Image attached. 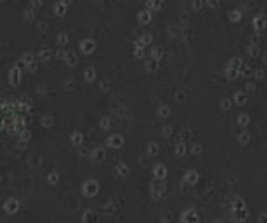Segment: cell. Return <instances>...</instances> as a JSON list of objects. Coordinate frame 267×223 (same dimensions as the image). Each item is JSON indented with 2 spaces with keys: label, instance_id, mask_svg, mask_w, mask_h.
Returning a JSON list of instances; mask_svg holds the SVG:
<instances>
[{
  "label": "cell",
  "instance_id": "6da1fadb",
  "mask_svg": "<svg viewBox=\"0 0 267 223\" xmlns=\"http://www.w3.org/2000/svg\"><path fill=\"white\" fill-rule=\"evenodd\" d=\"M96 48H97L96 41L91 38H86L79 43V50L85 55H90V54H92L96 50Z\"/></svg>",
  "mask_w": 267,
  "mask_h": 223
},
{
  "label": "cell",
  "instance_id": "7a4b0ae2",
  "mask_svg": "<svg viewBox=\"0 0 267 223\" xmlns=\"http://www.w3.org/2000/svg\"><path fill=\"white\" fill-rule=\"evenodd\" d=\"M97 191H98V184L95 181H92V179L86 181L84 187H82V192L88 197L94 196L97 193Z\"/></svg>",
  "mask_w": 267,
  "mask_h": 223
},
{
  "label": "cell",
  "instance_id": "3957f363",
  "mask_svg": "<svg viewBox=\"0 0 267 223\" xmlns=\"http://www.w3.org/2000/svg\"><path fill=\"white\" fill-rule=\"evenodd\" d=\"M21 70L17 69L16 67H13L8 72V81L13 87H18L21 82Z\"/></svg>",
  "mask_w": 267,
  "mask_h": 223
},
{
  "label": "cell",
  "instance_id": "277c9868",
  "mask_svg": "<svg viewBox=\"0 0 267 223\" xmlns=\"http://www.w3.org/2000/svg\"><path fill=\"white\" fill-rule=\"evenodd\" d=\"M124 139L120 133H114L107 139V144L112 148H119L123 145Z\"/></svg>",
  "mask_w": 267,
  "mask_h": 223
},
{
  "label": "cell",
  "instance_id": "5b68a950",
  "mask_svg": "<svg viewBox=\"0 0 267 223\" xmlns=\"http://www.w3.org/2000/svg\"><path fill=\"white\" fill-rule=\"evenodd\" d=\"M25 125H26V121L23 117H20V116H17V117H14L13 119V128H14V131L17 133H21L23 130L26 129L25 128Z\"/></svg>",
  "mask_w": 267,
  "mask_h": 223
},
{
  "label": "cell",
  "instance_id": "8992f818",
  "mask_svg": "<svg viewBox=\"0 0 267 223\" xmlns=\"http://www.w3.org/2000/svg\"><path fill=\"white\" fill-rule=\"evenodd\" d=\"M138 20L141 24L146 25L150 23L151 20H153V14L147 8H144V10L140 11L139 14H138Z\"/></svg>",
  "mask_w": 267,
  "mask_h": 223
},
{
  "label": "cell",
  "instance_id": "52a82bcc",
  "mask_svg": "<svg viewBox=\"0 0 267 223\" xmlns=\"http://www.w3.org/2000/svg\"><path fill=\"white\" fill-rule=\"evenodd\" d=\"M64 62L66 63V65H67L68 67L73 68L78 64V58H77L75 52H73L72 50H68Z\"/></svg>",
  "mask_w": 267,
  "mask_h": 223
},
{
  "label": "cell",
  "instance_id": "ba28073f",
  "mask_svg": "<svg viewBox=\"0 0 267 223\" xmlns=\"http://www.w3.org/2000/svg\"><path fill=\"white\" fill-rule=\"evenodd\" d=\"M144 67L147 72H150V73H154L156 71L159 70L160 68V62H158L157 59H154L153 58L148 59L145 61V64H144Z\"/></svg>",
  "mask_w": 267,
  "mask_h": 223
},
{
  "label": "cell",
  "instance_id": "9c48e42d",
  "mask_svg": "<svg viewBox=\"0 0 267 223\" xmlns=\"http://www.w3.org/2000/svg\"><path fill=\"white\" fill-rule=\"evenodd\" d=\"M164 49H163L162 46H159V45H156V46H154L153 48H151L150 50V55L151 58L157 59L158 62H160L161 59H163V56H164Z\"/></svg>",
  "mask_w": 267,
  "mask_h": 223
},
{
  "label": "cell",
  "instance_id": "30bf717a",
  "mask_svg": "<svg viewBox=\"0 0 267 223\" xmlns=\"http://www.w3.org/2000/svg\"><path fill=\"white\" fill-rule=\"evenodd\" d=\"M70 141L74 146H79V145H82V142H84V135H82L80 131H77V130L73 131L72 135L70 137Z\"/></svg>",
  "mask_w": 267,
  "mask_h": 223
},
{
  "label": "cell",
  "instance_id": "8fae6325",
  "mask_svg": "<svg viewBox=\"0 0 267 223\" xmlns=\"http://www.w3.org/2000/svg\"><path fill=\"white\" fill-rule=\"evenodd\" d=\"M18 207H19V204L16 199H8L4 204L5 211L10 214H14L15 212L18 211Z\"/></svg>",
  "mask_w": 267,
  "mask_h": 223
},
{
  "label": "cell",
  "instance_id": "7c38bea8",
  "mask_svg": "<svg viewBox=\"0 0 267 223\" xmlns=\"http://www.w3.org/2000/svg\"><path fill=\"white\" fill-rule=\"evenodd\" d=\"M145 5L146 8L150 11V12L151 11H160L163 5H164V2L158 1V0H148V1H146Z\"/></svg>",
  "mask_w": 267,
  "mask_h": 223
},
{
  "label": "cell",
  "instance_id": "4fadbf2b",
  "mask_svg": "<svg viewBox=\"0 0 267 223\" xmlns=\"http://www.w3.org/2000/svg\"><path fill=\"white\" fill-rule=\"evenodd\" d=\"M183 221H185L186 223H197L198 217L195 214V212L188 211L183 215Z\"/></svg>",
  "mask_w": 267,
  "mask_h": 223
},
{
  "label": "cell",
  "instance_id": "5bb4252c",
  "mask_svg": "<svg viewBox=\"0 0 267 223\" xmlns=\"http://www.w3.org/2000/svg\"><path fill=\"white\" fill-rule=\"evenodd\" d=\"M84 77L88 82H92L95 81L96 78V71L94 68L92 67H87L84 70Z\"/></svg>",
  "mask_w": 267,
  "mask_h": 223
},
{
  "label": "cell",
  "instance_id": "9a60e30c",
  "mask_svg": "<svg viewBox=\"0 0 267 223\" xmlns=\"http://www.w3.org/2000/svg\"><path fill=\"white\" fill-rule=\"evenodd\" d=\"M170 113H171L170 107H169L168 105H166V104L160 105V107H158V111H157L158 116H159L160 118H162V119L168 118V117L170 116Z\"/></svg>",
  "mask_w": 267,
  "mask_h": 223
},
{
  "label": "cell",
  "instance_id": "2e32d148",
  "mask_svg": "<svg viewBox=\"0 0 267 223\" xmlns=\"http://www.w3.org/2000/svg\"><path fill=\"white\" fill-rule=\"evenodd\" d=\"M54 124V119L50 115H44L41 118V125L44 128H51Z\"/></svg>",
  "mask_w": 267,
  "mask_h": 223
},
{
  "label": "cell",
  "instance_id": "e0dca14e",
  "mask_svg": "<svg viewBox=\"0 0 267 223\" xmlns=\"http://www.w3.org/2000/svg\"><path fill=\"white\" fill-rule=\"evenodd\" d=\"M266 25V19L264 18L262 15H258L256 18L254 19V26L257 30H261L265 27Z\"/></svg>",
  "mask_w": 267,
  "mask_h": 223
},
{
  "label": "cell",
  "instance_id": "ac0fdd59",
  "mask_svg": "<svg viewBox=\"0 0 267 223\" xmlns=\"http://www.w3.org/2000/svg\"><path fill=\"white\" fill-rule=\"evenodd\" d=\"M67 8H68L67 7H65V5L60 1V2H56V3L54 4L53 11H54V14H56V16L62 17V16L65 15L66 12H67Z\"/></svg>",
  "mask_w": 267,
  "mask_h": 223
},
{
  "label": "cell",
  "instance_id": "d6986e66",
  "mask_svg": "<svg viewBox=\"0 0 267 223\" xmlns=\"http://www.w3.org/2000/svg\"><path fill=\"white\" fill-rule=\"evenodd\" d=\"M234 101H235V103L238 105H243L247 101V96L243 92H241V91H238L234 95Z\"/></svg>",
  "mask_w": 267,
  "mask_h": 223
},
{
  "label": "cell",
  "instance_id": "ffe728a7",
  "mask_svg": "<svg viewBox=\"0 0 267 223\" xmlns=\"http://www.w3.org/2000/svg\"><path fill=\"white\" fill-rule=\"evenodd\" d=\"M192 136H193V133H192V130L189 129V128H184V129L180 131V139L182 140L183 142H187L189 140H191Z\"/></svg>",
  "mask_w": 267,
  "mask_h": 223
},
{
  "label": "cell",
  "instance_id": "44dd1931",
  "mask_svg": "<svg viewBox=\"0 0 267 223\" xmlns=\"http://www.w3.org/2000/svg\"><path fill=\"white\" fill-rule=\"evenodd\" d=\"M105 155V150H103V148H101V147L95 148L93 151V159L95 160L96 162L103 161Z\"/></svg>",
  "mask_w": 267,
  "mask_h": 223
},
{
  "label": "cell",
  "instance_id": "7402d4cb",
  "mask_svg": "<svg viewBox=\"0 0 267 223\" xmlns=\"http://www.w3.org/2000/svg\"><path fill=\"white\" fill-rule=\"evenodd\" d=\"M51 51L49 49H41L38 53V58L42 62H48L51 59Z\"/></svg>",
  "mask_w": 267,
  "mask_h": 223
},
{
  "label": "cell",
  "instance_id": "603a6c76",
  "mask_svg": "<svg viewBox=\"0 0 267 223\" xmlns=\"http://www.w3.org/2000/svg\"><path fill=\"white\" fill-rule=\"evenodd\" d=\"M239 74H240L239 70H236V69H233V68L226 67L225 76L228 77V79H229V81H234V79H236Z\"/></svg>",
  "mask_w": 267,
  "mask_h": 223
},
{
  "label": "cell",
  "instance_id": "cb8c5ba5",
  "mask_svg": "<svg viewBox=\"0 0 267 223\" xmlns=\"http://www.w3.org/2000/svg\"><path fill=\"white\" fill-rule=\"evenodd\" d=\"M242 61H241L240 58H233L229 61L228 67L229 68H233V69H236V70H241V68H242Z\"/></svg>",
  "mask_w": 267,
  "mask_h": 223
},
{
  "label": "cell",
  "instance_id": "d4e9b609",
  "mask_svg": "<svg viewBox=\"0 0 267 223\" xmlns=\"http://www.w3.org/2000/svg\"><path fill=\"white\" fill-rule=\"evenodd\" d=\"M241 18H242V14H241V12H239V11H237V10L231 11V12L229 13V21H231V22L236 23V22L240 21Z\"/></svg>",
  "mask_w": 267,
  "mask_h": 223
},
{
  "label": "cell",
  "instance_id": "484cf974",
  "mask_svg": "<svg viewBox=\"0 0 267 223\" xmlns=\"http://www.w3.org/2000/svg\"><path fill=\"white\" fill-rule=\"evenodd\" d=\"M99 127L102 130H109L111 127V120L108 116H103L99 121Z\"/></svg>",
  "mask_w": 267,
  "mask_h": 223
},
{
  "label": "cell",
  "instance_id": "4316f807",
  "mask_svg": "<svg viewBox=\"0 0 267 223\" xmlns=\"http://www.w3.org/2000/svg\"><path fill=\"white\" fill-rule=\"evenodd\" d=\"M56 44L57 45H66L69 42V37L66 33H60L56 38Z\"/></svg>",
  "mask_w": 267,
  "mask_h": 223
},
{
  "label": "cell",
  "instance_id": "83f0119b",
  "mask_svg": "<svg viewBox=\"0 0 267 223\" xmlns=\"http://www.w3.org/2000/svg\"><path fill=\"white\" fill-rule=\"evenodd\" d=\"M154 175H156L158 178H164L165 175H166V169L165 167L163 165H158L156 166V168H154Z\"/></svg>",
  "mask_w": 267,
  "mask_h": 223
},
{
  "label": "cell",
  "instance_id": "f1b7e54d",
  "mask_svg": "<svg viewBox=\"0 0 267 223\" xmlns=\"http://www.w3.org/2000/svg\"><path fill=\"white\" fill-rule=\"evenodd\" d=\"M237 122H238V124H239L240 126L245 127L246 125H248V123H249V117H248V115H246V114H240V115L238 116Z\"/></svg>",
  "mask_w": 267,
  "mask_h": 223
},
{
  "label": "cell",
  "instance_id": "f546056e",
  "mask_svg": "<svg viewBox=\"0 0 267 223\" xmlns=\"http://www.w3.org/2000/svg\"><path fill=\"white\" fill-rule=\"evenodd\" d=\"M18 111L21 112V113H28L31 110V103H28V102H18Z\"/></svg>",
  "mask_w": 267,
  "mask_h": 223
},
{
  "label": "cell",
  "instance_id": "4dcf8cb0",
  "mask_svg": "<svg viewBox=\"0 0 267 223\" xmlns=\"http://www.w3.org/2000/svg\"><path fill=\"white\" fill-rule=\"evenodd\" d=\"M147 151L149 154H151V155H156V154L158 153V151H159V145H158V143L156 142H150L148 144V147H147Z\"/></svg>",
  "mask_w": 267,
  "mask_h": 223
},
{
  "label": "cell",
  "instance_id": "1f68e13d",
  "mask_svg": "<svg viewBox=\"0 0 267 223\" xmlns=\"http://www.w3.org/2000/svg\"><path fill=\"white\" fill-rule=\"evenodd\" d=\"M197 178H198V175L195 171H189V172L186 174V181H189L190 184H194L196 182Z\"/></svg>",
  "mask_w": 267,
  "mask_h": 223
},
{
  "label": "cell",
  "instance_id": "d6a6232c",
  "mask_svg": "<svg viewBox=\"0 0 267 223\" xmlns=\"http://www.w3.org/2000/svg\"><path fill=\"white\" fill-rule=\"evenodd\" d=\"M34 17H36V12H34L33 8L28 7L24 11V18L28 20V21H33Z\"/></svg>",
  "mask_w": 267,
  "mask_h": 223
},
{
  "label": "cell",
  "instance_id": "836d02e7",
  "mask_svg": "<svg viewBox=\"0 0 267 223\" xmlns=\"http://www.w3.org/2000/svg\"><path fill=\"white\" fill-rule=\"evenodd\" d=\"M248 53L252 58H257V56L259 55L260 50H259V47L257 46V44H251V46L248 47Z\"/></svg>",
  "mask_w": 267,
  "mask_h": 223
},
{
  "label": "cell",
  "instance_id": "e575fe53",
  "mask_svg": "<svg viewBox=\"0 0 267 223\" xmlns=\"http://www.w3.org/2000/svg\"><path fill=\"white\" fill-rule=\"evenodd\" d=\"M21 59H23V62H24L27 66L29 65V64H31V63L34 62V55H33V53H31V52L24 53Z\"/></svg>",
  "mask_w": 267,
  "mask_h": 223
},
{
  "label": "cell",
  "instance_id": "d590c367",
  "mask_svg": "<svg viewBox=\"0 0 267 223\" xmlns=\"http://www.w3.org/2000/svg\"><path fill=\"white\" fill-rule=\"evenodd\" d=\"M231 107H232L231 100L228 99V98H222L221 99V101H220V107H221V110L229 111V108H231Z\"/></svg>",
  "mask_w": 267,
  "mask_h": 223
},
{
  "label": "cell",
  "instance_id": "8d00e7d4",
  "mask_svg": "<svg viewBox=\"0 0 267 223\" xmlns=\"http://www.w3.org/2000/svg\"><path fill=\"white\" fill-rule=\"evenodd\" d=\"M176 152L179 154V155H184L186 153V145L184 142L177 143L176 146Z\"/></svg>",
  "mask_w": 267,
  "mask_h": 223
},
{
  "label": "cell",
  "instance_id": "74e56055",
  "mask_svg": "<svg viewBox=\"0 0 267 223\" xmlns=\"http://www.w3.org/2000/svg\"><path fill=\"white\" fill-rule=\"evenodd\" d=\"M162 135L164 138H169L171 135H172V131H173V129H172V127L170 126V125H164V126L162 127Z\"/></svg>",
  "mask_w": 267,
  "mask_h": 223
},
{
  "label": "cell",
  "instance_id": "f35d334b",
  "mask_svg": "<svg viewBox=\"0 0 267 223\" xmlns=\"http://www.w3.org/2000/svg\"><path fill=\"white\" fill-rule=\"evenodd\" d=\"M191 7L195 12H198L203 7V1H202V0H194V1H192Z\"/></svg>",
  "mask_w": 267,
  "mask_h": 223
},
{
  "label": "cell",
  "instance_id": "ab89813d",
  "mask_svg": "<svg viewBox=\"0 0 267 223\" xmlns=\"http://www.w3.org/2000/svg\"><path fill=\"white\" fill-rule=\"evenodd\" d=\"M30 137H31V135H30V131H29V130H27V129H24L21 133H19V139H20V141L27 142L28 140L30 139Z\"/></svg>",
  "mask_w": 267,
  "mask_h": 223
},
{
  "label": "cell",
  "instance_id": "60d3db41",
  "mask_svg": "<svg viewBox=\"0 0 267 223\" xmlns=\"http://www.w3.org/2000/svg\"><path fill=\"white\" fill-rule=\"evenodd\" d=\"M248 140H249V135L246 131H243V133H241L240 135L238 136V141H239L241 144H246V143L248 142Z\"/></svg>",
  "mask_w": 267,
  "mask_h": 223
},
{
  "label": "cell",
  "instance_id": "b9f144b4",
  "mask_svg": "<svg viewBox=\"0 0 267 223\" xmlns=\"http://www.w3.org/2000/svg\"><path fill=\"white\" fill-rule=\"evenodd\" d=\"M140 39H141V41H142L143 43H144L145 46H147V45H150L151 43H153V40H154L153 36L149 35V33H146V35H143Z\"/></svg>",
  "mask_w": 267,
  "mask_h": 223
},
{
  "label": "cell",
  "instance_id": "7bdbcfd3",
  "mask_svg": "<svg viewBox=\"0 0 267 223\" xmlns=\"http://www.w3.org/2000/svg\"><path fill=\"white\" fill-rule=\"evenodd\" d=\"M116 168H117V171H118V173L120 174V175L124 176V175H126V174H127V171H128L127 167H126L124 164H122V163L118 164V166H117Z\"/></svg>",
  "mask_w": 267,
  "mask_h": 223
},
{
  "label": "cell",
  "instance_id": "ee69618b",
  "mask_svg": "<svg viewBox=\"0 0 267 223\" xmlns=\"http://www.w3.org/2000/svg\"><path fill=\"white\" fill-rule=\"evenodd\" d=\"M174 98H176V102H179V103H183V102L186 101V94L182 92V91H179L177 93H176Z\"/></svg>",
  "mask_w": 267,
  "mask_h": 223
},
{
  "label": "cell",
  "instance_id": "f6af8a7d",
  "mask_svg": "<svg viewBox=\"0 0 267 223\" xmlns=\"http://www.w3.org/2000/svg\"><path fill=\"white\" fill-rule=\"evenodd\" d=\"M251 72H252V70H251V68L249 67V66H242V68H241V70H240V73L242 74L243 76H245V77L251 76Z\"/></svg>",
  "mask_w": 267,
  "mask_h": 223
},
{
  "label": "cell",
  "instance_id": "bcb514c9",
  "mask_svg": "<svg viewBox=\"0 0 267 223\" xmlns=\"http://www.w3.org/2000/svg\"><path fill=\"white\" fill-rule=\"evenodd\" d=\"M66 54H67V51H66L65 49H59V50H56V58L57 59H60V61H65Z\"/></svg>",
  "mask_w": 267,
  "mask_h": 223
},
{
  "label": "cell",
  "instance_id": "7dc6e473",
  "mask_svg": "<svg viewBox=\"0 0 267 223\" xmlns=\"http://www.w3.org/2000/svg\"><path fill=\"white\" fill-rule=\"evenodd\" d=\"M144 54H145V52H144V49H141V48H135V50H134V55H135V58L136 59H143L144 58Z\"/></svg>",
  "mask_w": 267,
  "mask_h": 223
},
{
  "label": "cell",
  "instance_id": "c3c4849f",
  "mask_svg": "<svg viewBox=\"0 0 267 223\" xmlns=\"http://www.w3.org/2000/svg\"><path fill=\"white\" fill-rule=\"evenodd\" d=\"M14 67H16L17 69H19V70H23V69H25V68H26L27 69V65L25 64L24 62H23V59H18V61H17L16 63H15V66H14Z\"/></svg>",
  "mask_w": 267,
  "mask_h": 223
},
{
  "label": "cell",
  "instance_id": "681fc988",
  "mask_svg": "<svg viewBox=\"0 0 267 223\" xmlns=\"http://www.w3.org/2000/svg\"><path fill=\"white\" fill-rule=\"evenodd\" d=\"M43 5V2L41 1V0H33V1H30L29 3V7L33 8V10H37V8L41 7Z\"/></svg>",
  "mask_w": 267,
  "mask_h": 223
},
{
  "label": "cell",
  "instance_id": "f907efd6",
  "mask_svg": "<svg viewBox=\"0 0 267 223\" xmlns=\"http://www.w3.org/2000/svg\"><path fill=\"white\" fill-rule=\"evenodd\" d=\"M27 70L29 71L30 73L36 72V71L38 70V64H37V62L34 61L33 63H31V64L28 65V66H27Z\"/></svg>",
  "mask_w": 267,
  "mask_h": 223
},
{
  "label": "cell",
  "instance_id": "816d5d0a",
  "mask_svg": "<svg viewBox=\"0 0 267 223\" xmlns=\"http://www.w3.org/2000/svg\"><path fill=\"white\" fill-rule=\"evenodd\" d=\"M191 151H192V153H194V154H198L202 152V147H200V145L198 144H193L191 147Z\"/></svg>",
  "mask_w": 267,
  "mask_h": 223
},
{
  "label": "cell",
  "instance_id": "f5cc1de1",
  "mask_svg": "<svg viewBox=\"0 0 267 223\" xmlns=\"http://www.w3.org/2000/svg\"><path fill=\"white\" fill-rule=\"evenodd\" d=\"M48 179H49V181L51 182V184H56V182L59 181V175L53 172V173H51L48 175Z\"/></svg>",
  "mask_w": 267,
  "mask_h": 223
},
{
  "label": "cell",
  "instance_id": "db71d44e",
  "mask_svg": "<svg viewBox=\"0 0 267 223\" xmlns=\"http://www.w3.org/2000/svg\"><path fill=\"white\" fill-rule=\"evenodd\" d=\"M219 4H220L219 1H217V0H209V1H207V5L211 8H215V7H219Z\"/></svg>",
  "mask_w": 267,
  "mask_h": 223
},
{
  "label": "cell",
  "instance_id": "11a10c76",
  "mask_svg": "<svg viewBox=\"0 0 267 223\" xmlns=\"http://www.w3.org/2000/svg\"><path fill=\"white\" fill-rule=\"evenodd\" d=\"M65 89L67 90H72V89L75 88V82H74L72 79H68L67 81V85H64Z\"/></svg>",
  "mask_w": 267,
  "mask_h": 223
},
{
  "label": "cell",
  "instance_id": "9f6ffc18",
  "mask_svg": "<svg viewBox=\"0 0 267 223\" xmlns=\"http://www.w3.org/2000/svg\"><path fill=\"white\" fill-rule=\"evenodd\" d=\"M134 45H135V48H141V49H144V48H145L144 43L141 41V39H140V38L135 41Z\"/></svg>",
  "mask_w": 267,
  "mask_h": 223
},
{
  "label": "cell",
  "instance_id": "6f0895ef",
  "mask_svg": "<svg viewBox=\"0 0 267 223\" xmlns=\"http://www.w3.org/2000/svg\"><path fill=\"white\" fill-rule=\"evenodd\" d=\"M264 75H265V73H264V71L262 69H258L255 71V76H256V78L258 79H262Z\"/></svg>",
  "mask_w": 267,
  "mask_h": 223
},
{
  "label": "cell",
  "instance_id": "680465c9",
  "mask_svg": "<svg viewBox=\"0 0 267 223\" xmlns=\"http://www.w3.org/2000/svg\"><path fill=\"white\" fill-rule=\"evenodd\" d=\"M99 88L101 89V90H103V91H107V90H109V89H110V84H109V81H105L100 82Z\"/></svg>",
  "mask_w": 267,
  "mask_h": 223
},
{
  "label": "cell",
  "instance_id": "91938a15",
  "mask_svg": "<svg viewBox=\"0 0 267 223\" xmlns=\"http://www.w3.org/2000/svg\"><path fill=\"white\" fill-rule=\"evenodd\" d=\"M255 89H256V87H255V85L251 84V82H249V84L246 85V90L247 91H254Z\"/></svg>",
  "mask_w": 267,
  "mask_h": 223
},
{
  "label": "cell",
  "instance_id": "94428289",
  "mask_svg": "<svg viewBox=\"0 0 267 223\" xmlns=\"http://www.w3.org/2000/svg\"><path fill=\"white\" fill-rule=\"evenodd\" d=\"M61 2L65 5V7H68L71 3H72V1H71V0H61Z\"/></svg>",
  "mask_w": 267,
  "mask_h": 223
},
{
  "label": "cell",
  "instance_id": "6125c7cd",
  "mask_svg": "<svg viewBox=\"0 0 267 223\" xmlns=\"http://www.w3.org/2000/svg\"><path fill=\"white\" fill-rule=\"evenodd\" d=\"M263 61H264V63H265V64L267 65V53L265 54V55H264V58H263Z\"/></svg>",
  "mask_w": 267,
  "mask_h": 223
}]
</instances>
